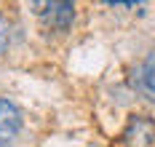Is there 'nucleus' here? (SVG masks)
<instances>
[{"label": "nucleus", "mask_w": 155, "mask_h": 147, "mask_svg": "<svg viewBox=\"0 0 155 147\" xmlns=\"http://www.w3.org/2000/svg\"><path fill=\"white\" fill-rule=\"evenodd\" d=\"M32 8L56 32H64L75 19V0H32Z\"/></svg>", "instance_id": "nucleus-1"}, {"label": "nucleus", "mask_w": 155, "mask_h": 147, "mask_svg": "<svg viewBox=\"0 0 155 147\" xmlns=\"http://www.w3.org/2000/svg\"><path fill=\"white\" fill-rule=\"evenodd\" d=\"M155 145V123L134 115L123 131V147H153Z\"/></svg>", "instance_id": "nucleus-2"}, {"label": "nucleus", "mask_w": 155, "mask_h": 147, "mask_svg": "<svg viewBox=\"0 0 155 147\" xmlns=\"http://www.w3.org/2000/svg\"><path fill=\"white\" fill-rule=\"evenodd\" d=\"M21 131V113L14 102L0 99V147H11Z\"/></svg>", "instance_id": "nucleus-3"}, {"label": "nucleus", "mask_w": 155, "mask_h": 147, "mask_svg": "<svg viewBox=\"0 0 155 147\" xmlns=\"http://www.w3.org/2000/svg\"><path fill=\"white\" fill-rule=\"evenodd\" d=\"M137 86H139V91L147 99L155 102V51L142 62L139 70H137Z\"/></svg>", "instance_id": "nucleus-4"}, {"label": "nucleus", "mask_w": 155, "mask_h": 147, "mask_svg": "<svg viewBox=\"0 0 155 147\" xmlns=\"http://www.w3.org/2000/svg\"><path fill=\"white\" fill-rule=\"evenodd\" d=\"M5 46H8V21L0 16V54L5 51Z\"/></svg>", "instance_id": "nucleus-5"}, {"label": "nucleus", "mask_w": 155, "mask_h": 147, "mask_svg": "<svg viewBox=\"0 0 155 147\" xmlns=\"http://www.w3.org/2000/svg\"><path fill=\"white\" fill-rule=\"evenodd\" d=\"M104 3H110V5H139V3H144V0H104Z\"/></svg>", "instance_id": "nucleus-6"}]
</instances>
